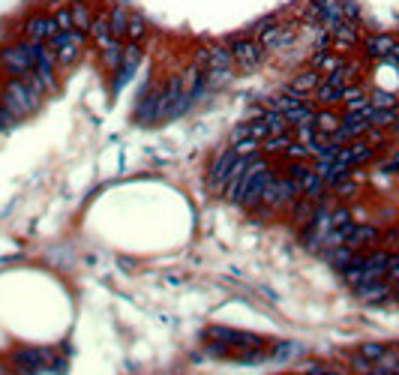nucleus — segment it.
<instances>
[{
	"mask_svg": "<svg viewBox=\"0 0 399 375\" xmlns=\"http://www.w3.org/2000/svg\"><path fill=\"white\" fill-rule=\"evenodd\" d=\"M42 99H46V93H39L27 78H6L4 91H0V106L9 108L19 120L31 118L33 111H39Z\"/></svg>",
	"mask_w": 399,
	"mask_h": 375,
	"instance_id": "obj_1",
	"label": "nucleus"
},
{
	"mask_svg": "<svg viewBox=\"0 0 399 375\" xmlns=\"http://www.w3.org/2000/svg\"><path fill=\"white\" fill-rule=\"evenodd\" d=\"M39 48H42V42H31V39L9 42V46L0 48V66H4V72H6L9 78H24V76H31Z\"/></svg>",
	"mask_w": 399,
	"mask_h": 375,
	"instance_id": "obj_2",
	"label": "nucleus"
},
{
	"mask_svg": "<svg viewBox=\"0 0 399 375\" xmlns=\"http://www.w3.org/2000/svg\"><path fill=\"white\" fill-rule=\"evenodd\" d=\"M88 34H81V31H61L51 42H48V48L54 51L57 57V66H73L78 63V57L84 54V48H88Z\"/></svg>",
	"mask_w": 399,
	"mask_h": 375,
	"instance_id": "obj_3",
	"label": "nucleus"
},
{
	"mask_svg": "<svg viewBox=\"0 0 399 375\" xmlns=\"http://www.w3.org/2000/svg\"><path fill=\"white\" fill-rule=\"evenodd\" d=\"M297 198H301V190H297V183H294L289 175H276V180L264 190L259 210H282V207H291Z\"/></svg>",
	"mask_w": 399,
	"mask_h": 375,
	"instance_id": "obj_4",
	"label": "nucleus"
},
{
	"mask_svg": "<svg viewBox=\"0 0 399 375\" xmlns=\"http://www.w3.org/2000/svg\"><path fill=\"white\" fill-rule=\"evenodd\" d=\"M228 46H232V54H234V69H240V72H252L267 54V48L261 46V42L247 36V34L228 39Z\"/></svg>",
	"mask_w": 399,
	"mask_h": 375,
	"instance_id": "obj_5",
	"label": "nucleus"
},
{
	"mask_svg": "<svg viewBox=\"0 0 399 375\" xmlns=\"http://www.w3.org/2000/svg\"><path fill=\"white\" fill-rule=\"evenodd\" d=\"M234 160H237L234 148H225V150L217 156V160L210 163V171H207L204 183H207V190H210L213 195H222V192H225V180H228V171H232Z\"/></svg>",
	"mask_w": 399,
	"mask_h": 375,
	"instance_id": "obj_6",
	"label": "nucleus"
},
{
	"mask_svg": "<svg viewBox=\"0 0 399 375\" xmlns=\"http://www.w3.org/2000/svg\"><path fill=\"white\" fill-rule=\"evenodd\" d=\"M21 34L24 39H31V42H42V46H48V42L61 34L57 31V24L51 19V12H36V16H31L24 24H21Z\"/></svg>",
	"mask_w": 399,
	"mask_h": 375,
	"instance_id": "obj_7",
	"label": "nucleus"
},
{
	"mask_svg": "<svg viewBox=\"0 0 399 375\" xmlns=\"http://www.w3.org/2000/svg\"><path fill=\"white\" fill-rule=\"evenodd\" d=\"M375 153H378V148H373V144H369L366 138H358V141L342 144V150H339L336 160L346 163V165H351V168H361V165H366V163H373Z\"/></svg>",
	"mask_w": 399,
	"mask_h": 375,
	"instance_id": "obj_8",
	"label": "nucleus"
},
{
	"mask_svg": "<svg viewBox=\"0 0 399 375\" xmlns=\"http://www.w3.org/2000/svg\"><path fill=\"white\" fill-rule=\"evenodd\" d=\"M138 106H135V120L138 123H156V111H160V96H162V88H145L138 91Z\"/></svg>",
	"mask_w": 399,
	"mask_h": 375,
	"instance_id": "obj_9",
	"label": "nucleus"
},
{
	"mask_svg": "<svg viewBox=\"0 0 399 375\" xmlns=\"http://www.w3.org/2000/svg\"><path fill=\"white\" fill-rule=\"evenodd\" d=\"M276 175L279 171L270 165V168H264V171H259V175L252 178V183H249V190H247V195H244V201H240V205H244L247 210H259V205H261V195H264V190L270 183L276 180Z\"/></svg>",
	"mask_w": 399,
	"mask_h": 375,
	"instance_id": "obj_10",
	"label": "nucleus"
},
{
	"mask_svg": "<svg viewBox=\"0 0 399 375\" xmlns=\"http://www.w3.org/2000/svg\"><path fill=\"white\" fill-rule=\"evenodd\" d=\"M393 42H396V36H390V34H373V36H363L361 46L369 61H388L393 51Z\"/></svg>",
	"mask_w": 399,
	"mask_h": 375,
	"instance_id": "obj_11",
	"label": "nucleus"
},
{
	"mask_svg": "<svg viewBox=\"0 0 399 375\" xmlns=\"http://www.w3.org/2000/svg\"><path fill=\"white\" fill-rule=\"evenodd\" d=\"M378 240H381V232L375 225H354V232H351V237L346 243L351 250H358V252H369V250L378 247Z\"/></svg>",
	"mask_w": 399,
	"mask_h": 375,
	"instance_id": "obj_12",
	"label": "nucleus"
},
{
	"mask_svg": "<svg viewBox=\"0 0 399 375\" xmlns=\"http://www.w3.org/2000/svg\"><path fill=\"white\" fill-rule=\"evenodd\" d=\"M358 292L361 300H366V304H384V300H390V292H393V282L388 279H375V282H363L354 288Z\"/></svg>",
	"mask_w": 399,
	"mask_h": 375,
	"instance_id": "obj_13",
	"label": "nucleus"
},
{
	"mask_svg": "<svg viewBox=\"0 0 399 375\" xmlns=\"http://www.w3.org/2000/svg\"><path fill=\"white\" fill-rule=\"evenodd\" d=\"M90 39H93L96 51L103 48V46H108L111 39H118V36L111 34V21H108V6H105V9H96V16H93V24H90Z\"/></svg>",
	"mask_w": 399,
	"mask_h": 375,
	"instance_id": "obj_14",
	"label": "nucleus"
},
{
	"mask_svg": "<svg viewBox=\"0 0 399 375\" xmlns=\"http://www.w3.org/2000/svg\"><path fill=\"white\" fill-rule=\"evenodd\" d=\"M346 63H348V57H346V54H339V51H316V57L309 61V66L316 69V72H321V76L339 72Z\"/></svg>",
	"mask_w": 399,
	"mask_h": 375,
	"instance_id": "obj_15",
	"label": "nucleus"
},
{
	"mask_svg": "<svg viewBox=\"0 0 399 375\" xmlns=\"http://www.w3.org/2000/svg\"><path fill=\"white\" fill-rule=\"evenodd\" d=\"M12 364L19 366L21 375H33L46 366V354H42L39 349H19L16 357H12Z\"/></svg>",
	"mask_w": 399,
	"mask_h": 375,
	"instance_id": "obj_16",
	"label": "nucleus"
},
{
	"mask_svg": "<svg viewBox=\"0 0 399 375\" xmlns=\"http://www.w3.org/2000/svg\"><path fill=\"white\" fill-rule=\"evenodd\" d=\"M69 12H73L76 31H81V34H88V36H90V24H93L96 9L88 4V0H69Z\"/></svg>",
	"mask_w": 399,
	"mask_h": 375,
	"instance_id": "obj_17",
	"label": "nucleus"
},
{
	"mask_svg": "<svg viewBox=\"0 0 399 375\" xmlns=\"http://www.w3.org/2000/svg\"><path fill=\"white\" fill-rule=\"evenodd\" d=\"M123 39H111L108 46L99 48V63H103L105 72H118L120 69V61H123Z\"/></svg>",
	"mask_w": 399,
	"mask_h": 375,
	"instance_id": "obj_18",
	"label": "nucleus"
},
{
	"mask_svg": "<svg viewBox=\"0 0 399 375\" xmlns=\"http://www.w3.org/2000/svg\"><path fill=\"white\" fill-rule=\"evenodd\" d=\"M318 84H321V72H316V69H304L301 72V76H297L291 84H289V88L294 91V93H304V96H312V93H316L318 91Z\"/></svg>",
	"mask_w": 399,
	"mask_h": 375,
	"instance_id": "obj_19",
	"label": "nucleus"
},
{
	"mask_svg": "<svg viewBox=\"0 0 399 375\" xmlns=\"http://www.w3.org/2000/svg\"><path fill=\"white\" fill-rule=\"evenodd\" d=\"M324 258H327V264L336 267L339 273L346 270L354 258H358V250H351L348 243H342V247H333V250H324Z\"/></svg>",
	"mask_w": 399,
	"mask_h": 375,
	"instance_id": "obj_20",
	"label": "nucleus"
},
{
	"mask_svg": "<svg viewBox=\"0 0 399 375\" xmlns=\"http://www.w3.org/2000/svg\"><path fill=\"white\" fill-rule=\"evenodd\" d=\"M130 6H123V4H111L108 6V21H111V34L123 39L126 36V24H130Z\"/></svg>",
	"mask_w": 399,
	"mask_h": 375,
	"instance_id": "obj_21",
	"label": "nucleus"
},
{
	"mask_svg": "<svg viewBox=\"0 0 399 375\" xmlns=\"http://www.w3.org/2000/svg\"><path fill=\"white\" fill-rule=\"evenodd\" d=\"M210 46V66H222V69H234V54L228 42H207Z\"/></svg>",
	"mask_w": 399,
	"mask_h": 375,
	"instance_id": "obj_22",
	"label": "nucleus"
},
{
	"mask_svg": "<svg viewBox=\"0 0 399 375\" xmlns=\"http://www.w3.org/2000/svg\"><path fill=\"white\" fill-rule=\"evenodd\" d=\"M339 123H342V118L333 111V108H318L316 111V129L327 138V135H333L336 129H339Z\"/></svg>",
	"mask_w": 399,
	"mask_h": 375,
	"instance_id": "obj_23",
	"label": "nucleus"
},
{
	"mask_svg": "<svg viewBox=\"0 0 399 375\" xmlns=\"http://www.w3.org/2000/svg\"><path fill=\"white\" fill-rule=\"evenodd\" d=\"M294 141V133H282V135H270V138H264L261 141V148H259V153H264V156H282L285 153V148Z\"/></svg>",
	"mask_w": 399,
	"mask_h": 375,
	"instance_id": "obj_24",
	"label": "nucleus"
},
{
	"mask_svg": "<svg viewBox=\"0 0 399 375\" xmlns=\"http://www.w3.org/2000/svg\"><path fill=\"white\" fill-rule=\"evenodd\" d=\"M147 19L145 16H138V12H133L130 16V24H126V36H123V42H145L147 39Z\"/></svg>",
	"mask_w": 399,
	"mask_h": 375,
	"instance_id": "obj_25",
	"label": "nucleus"
},
{
	"mask_svg": "<svg viewBox=\"0 0 399 375\" xmlns=\"http://www.w3.org/2000/svg\"><path fill=\"white\" fill-rule=\"evenodd\" d=\"M282 156H285V160H289V163H309L312 150L306 148L304 141H297V138H294V141L289 144V148H285V153H282Z\"/></svg>",
	"mask_w": 399,
	"mask_h": 375,
	"instance_id": "obj_26",
	"label": "nucleus"
},
{
	"mask_svg": "<svg viewBox=\"0 0 399 375\" xmlns=\"http://www.w3.org/2000/svg\"><path fill=\"white\" fill-rule=\"evenodd\" d=\"M51 19H54V24H57V31H76L73 12H69V4L54 6V9H51Z\"/></svg>",
	"mask_w": 399,
	"mask_h": 375,
	"instance_id": "obj_27",
	"label": "nucleus"
},
{
	"mask_svg": "<svg viewBox=\"0 0 399 375\" xmlns=\"http://www.w3.org/2000/svg\"><path fill=\"white\" fill-rule=\"evenodd\" d=\"M232 148L237 156H255L261 148V141H255V138H240V141H232Z\"/></svg>",
	"mask_w": 399,
	"mask_h": 375,
	"instance_id": "obj_28",
	"label": "nucleus"
},
{
	"mask_svg": "<svg viewBox=\"0 0 399 375\" xmlns=\"http://www.w3.org/2000/svg\"><path fill=\"white\" fill-rule=\"evenodd\" d=\"M358 354H363L366 360H378V357L388 354V345H384V342H363L358 349Z\"/></svg>",
	"mask_w": 399,
	"mask_h": 375,
	"instance_id": "obj_29",
	"label": "nucleus"
},
{
	"mask_svg": "<svg viewBox=\"0 0 399 375\" xmlns=\"http://www.w3.org/2000/svg\"><path fill=\"white\" fill-rule=\"evenodd\" d=\"M369 103H373L375 108H396L399 103H396V96L393 93H369Z\"/></svg>",
	"mask_w": 399,
	"mask_h": 375,
	"instance_id": "obj_30",
	"label": "nucleus"
},
{
	"mask_svg": "<svg viewBox=\"0 0 399 375\" xmlns=\"http://www.w3.org/2000/svg\"><path fill=\"white\" fill-rule=\"evenodd\" d=\"M375 364L384 369V372H388V375H399V354H384V357H378L375 360Z\"/></svg>",
	"mask_w": 399,
	"mask_h": 375,
	"instance_id": "obj_31",
	"label": "nucleus"
},
{
	"mask_svg": "<svg viewBox=\"0 0 399 375\" xmlns=\"http://www.w3.org/2000/svg\"><path fill=\"white\" fill-rule=\"evenodd\" d=\"M373 364H375V360H366L363 354H354V360H351V369L358 372V375H369V369H373Z\"/></svg>",
	"mask_w": 399,
	"mask_h": 375,
	"instance_id": "obj_32",
	"label": "nucleus"
},
{
	"mask_svg": "<svg viewBox=\"0 0 399 375\" xmlns=\"http://www.w3.org/2000/svg\"><path fill=\"white\" fill-rule=\"evenodd\" d=\"M388 282H399V252H390V264H388Z\"/></svg>",
	"mask_w": 399,
	"mask_h": 375,
	"instance_id": "obj_33",
	"label": "nucleus"
},
{
	"mask_svg": "<svg viewBox=\"0 0 399 375\" xmlns=\"http://www.w3.org/2000/svg\"><path fill=\"white\" fill-rule=\"evenodd\" d=\"M381 171H388V175H399V150L381 163Z\"/></svg>",
	"mask_w": 399,
	"mask_h": 375,
	"instance_id": "obj_34",
	"label": "nucleus"
},
{
	"mask_svg": "<svg viewBox=\"0 0 399 375\" xmlns=\"http://www.w3.org/2000/svg\"><path fill=\"white\" fill-rule=\"evenodd\" d=\"M324 369L327 366H321V364H306L304 366V375H324Z\"/></svg>",
	"mask_w": 399,
	"mask_h": 375,
	"instance_id": "obj_35",
	"label": "nucleus"
},
{
	"mask_svg": "<svg viewBox=\"0 0 399 375\" xmlns=\"http://www.w3.org/2000/svg\"><path fill=\"white\" fill-rule=\"evenodd\" d=\"M390 300H396V304H399V282H393V292H390Z\"/></svg>",
	"mask_w": 399,
	"mask_h": 375,
	"instance_id": "obj_36",
	"label": "nucleus"
}]
</instances>
